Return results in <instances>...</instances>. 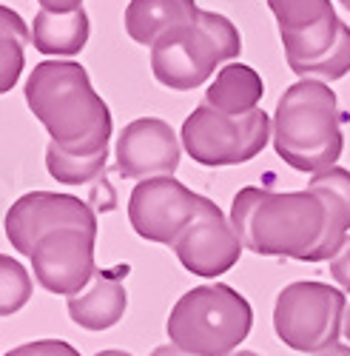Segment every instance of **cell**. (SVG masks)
Returning a JSON list of instances; mask_svg holds the SVG:
<instances>
[{
  "label": "cell",
  "mask_w": 350,
  "mask_h": 356,
  "mask_svg": "<svg viewBox=\"0 0 350 356\" xmlns=\"http://www.w3.org/2000/svg\"><path fill=\"white\" fill-rule=\"evenodd\" d=\"M265 95L262 77L245 63H225L206 92V103L228 117H242L259 108Z\"/></svg>",
  "instance_id": "cell-18"
},
{
  "label": "cell",
  "mask_w": 350,
  "mask_h": 356,
  "mask_svg": "<svg viewBox=\"0 0 350 356\" xmlns=\"http://www.w3.org/2000/svg\"><path fill=\"white\" fill-rule=\"evenodd\" d=\"M106 163H108V148H103L97 154H72L57 143H49L46 148V168L63 186L94 183L97 177L106 174Z\"/></svg>",
  "instance_id": "cell-20"
},
{
  "label": "cell",
  "mask_w": 350,
  "mask_h": 356,
  "mask_svg": "<svg viewBox=\"0 0 350 356\" xmlns=\"http://www.w3.org/2000/svg\"><path fill=\"white\" fill-rule=\"evenodd\" d=\"M6 356H80V350L63 339H38V342L12 348Z\"/></svg>",
  "instance_id": "cell-22"
},
{
  "label": "cell",
  "mask_w": 350,
  "mask_h": 356,
  "mask_svg": "<svg viewBox=\"0 0 350 356\" xmlns=\"http://www.w3.org/2000/svg\"><path fill=\"white\" fill-rule=\"evenodd\" d=\"M40 9H51V12H74L83 6V0H38Z\"/></svg>",
  "instance_id": "cell-24"
},
{
  "label": "cell",
  "mask_w": 350,
  "mask_h": 356,
  "mask_svg": "<svg viewBox=\"0 0 350 356\" xmlns=\"http://www.w3.org/2000/svg\"><path fill=\"white\" fill-rule=\"evenodd\" d=\"M199 15L194 0H131L126 9V32L140 46H154L165 32Z\"/></svg>",
  "instance_id": "cell-15"
},
{
  "label": "cell",
  "mask_w": 350,
  "mask_h": 356,
  "mask_svg": "<svg viewBox=\"0 0 350 356\" xmlns=\"http://www.w3.org/2000/svg\"><path fill=\"white\" fill-rule=\"evenodd\" d=\"M240 51L242 38L237 26L225 15L199 9L194 20L171 29L151 46V72L157 83L174 92H191Z\"/></svg>",
  "instance_id": "cell-6"
},
{
  "label": "cell",
  "mask_w": 350,
  "mask_h": 356,
  "mask_svg": "<svg viewBox=\"0 0 350 356\" xmlns=\"http://www.w3.org/2000/svg\"><path fill=\"white\" fill-rule=\"evenodd\" d=\"M231 222L242 245L256 257L316 262L331 217L325 197L310 188L279 194L248 186L231 202Z\"/></svg>",
  "instance_id": "cell-1"
},
{
  "label": "cell",
  "mask_w": 350,
  "mask_h": 356,
  "mask_svg": "<svg viewBox=\"0 0 350 356\" xmlns=\"http://www.w3.org/2000/svg\"><path fill=\"white\" fill-rule=\"evenodd\" d=\"M94 231L60 228L46 234L32 251V271L49 293L74 296L97 274L94 268Z\"/></svg>",
  "instance_id": "cell-12"
},
{
  "label": "cell",
  "mask_w": 350,
  "mask_h": 356,
  "mask_svg": "<svg viewBox=\"0 0 350 356\" xmlns=\"http://www.w3.org/2000/svg\"><path fill=\"white\" fill-rule=\"evenodd\" d=\"M94 356H131V353H126V350H100Z\"/></svg>",
  "instance_id": "cell-27"
},
{
  "label": "cell",
  "mask_w": 350,
  "mask_h": 356,
  "mask_svg": "<svg viewBox=\"0 0 350 356\" xmlns=\"http://www.w3.org/2000/svg\"><path fill=\"white\" fill-rule=\"evenodd\" d=\"M339 3H342V6H344V9L350 12V0H339Z\"/></svg>",
  "instance_id": "cell-30"
},
{
  "label": "cell",
  "mask_w": 350,
  "mask_h": 356,
  "mask_svg": "<svg viewBox=\"0 0 350 356\" xmlns=\"http://www.w3.org/2000/svg\"><path fill=\"white\" fill-rule=\"evenodd\" d=\"M316 356H350V345H331V348H325V350H319Z\"/></svg>",
  "instance_id": "cell-26"
},
{
  "label": "cell",
  "mask_w": 350,
  "mask_h": 356,
  "mask_svg": "<svg viewBox=\"0 0 350 356\" xmlns=\"http://www.w3.org/2000/svg\"><path fill=\"white\" fill-rule=\"evenodd\" d=\"M32 43L40 54H80L89 43V15L83 6L74 12L40 9L32 20Z\"/></svg>",
  "instance_id": "cell-17"
},
{
  "label": "cell",
  "mask_w": 350,
  "mask_h": 356,
  "mask_svg": "<svg viewBox=\"0 0 350 356\" xmlns=\"http://www.w3.org/2000/svg\"><path fill=\"white\" fill-rule=\"evenodd\" d=\"M347 300L325 282H290L274 305V331L294 350L319 353L344 334Z\"/></svg>",
  "instance_id": "cell-8"
},
{
  "label": "cell",
  "mask_w": 350,
  "mask_h": 356,
  "mask_svg": "<svg viewBox=\"0 0 350 356\" xmlns=\"http://www.w3.org/2000/svg\"><path fill=\"white\" fill-rule=\"evenodd\" d=\"M28 296H32V280L26 268L15 257L3 254L0 257V314H17L28 302Z\"/></svg>",
  "instance_id": "cell-21"
},
{
  "label": "cell",
  "mask_w": 350,
  "mask_h": 356,
  "mask_svg": "<svg viewBox=\"0 0 350 356\" xmlns=\"http://www.w3.org/2000/svg\"><path fill=\"white\" fill-rule=\"evenodd\" d=\"M331 277L339 282L342 291L350 293V236H347V243L342 245V251L331 259Z\"/></svg>",
  "instance_id": "cell-23"
},
{
  "label": "cell",
  "mask_w": 350,
  "mask_h": 356,
  "mask_svg": "<svg viewBox=\"0 0 350 356\" xmlns=\"http://www.w3.org/2000/svg\"><path fill=\"white\" fill-rule=\"evenodd\" d=\"M285 60L299 80L333 83L350 72V26L331 0H268Z\"/></svg>",
  "instance_id": "cell-4"
},
{
  "label": "cell",
  "mask_w": 350,
  "mask_h": 356,
  "mask_svg": "<svg viewBox=\"0 0 350 356\" xmlns=\"http://www.w3.org/2000/svg\"><path fill=\"white\" fill-rule=\"evenodd\" d=\"M6 236L15 251L32 257L35 245L46 234L60 228H83L97 234V214L89 202L72 194H51V191H32L15 200L6 211Z\"/></svg>",
  "instance_id": "cell-10"
},
{
  "label": "cell",
  "mask_w": 350,
  "mask_h": 356,
  "mask_svg": "<svg viewBox=\"0 0 350 356\" xmlns=\"http://www.w3.org/2000/svg\"><path fill=\"white\" fill-rule=\"evenodd\" d=\"M344 337L350 342V305H347V314H344Z\"/></svg>",
  "instance_id": "cell-28"
},
{
  "label": "cell",
  "mask_w": 350,
  "mask_h": 356,
  "mask_svg": "<svg viewBox=\"0 0 350 356\" xmlns=\"http://www.w3.org/2000/svg\"><path fill=\"white\" fill-rule=\"evenodd\" d=\"M123 277L117 271H97L94 280L80 293L66 296V308H69L72 322L85 331L114 328L128 308V293L123 288Z\"/></svg>",
  "instance_id": "cell-14"
},
{
  "label": "cell",
  "mask_w": 350,
  "mask_h": 356,
  "mask_svg": "<svg viewBox=\"0 0 350 356\" xmlns=\"http://www.w3.org/2000/svg\"><path fill=\"white\" fill-rule=\"evenodd\" d=\"M202 197L174 177L140 180L128 197V220L137 236L160 245H174L197 220Z\"/></svg>",
  "instance_id": "cell-9"
},
{
  "label": "cell",
  "mask_w": 350,
  "mask_h": 356,
  "mask_svg": "<svg viewBox=\"0 0 350 356\" xmlns=\"http://www.w3.org/2000/svg\"><path fill=\"white\" fill-rule=\"evenodd\" d=\"M185 271L214 280L228 274L242 257V240L233 222L217 209V202L202 197L197 220L180 234V240L171 245Z\"/></svg>",
  "instance_id": "cell-11"
},
{
  "label": "cell",
  "mask_w": 350,
  "mask_h": 356,
  "mask_svg": "<svg viewBox=\"0 0 350 356\" xmlns=\"http://www.w3.org/2000/svg\"><path fill=\"white\" fill-rule=\"evenodd\" d=\"M28 43H32V32L26 29L20 15L9 6H0V92H9L17 83Z\"/></svg>",
  "instance_id": "cell-19"
},
{
  "label": "cell",
  "mask_w": 350,
  "mask_h": 356,
  "mask_svg": "<svg viewBox=\"0 0 350 356\" xmlns=\"http://www.w3.org/2000/svg\"><path fill=\"white\" fill-rule=\"evenodd\" d=\"M231 356H259V353H253V350H233Z\"/></svg>",
  "instance_id": "cell-29"
},
{
  "label": "cell",
  "mask_w": 350,
  "mask_h": 356,
  "mask_svg": "<svg viewBox=\"0 0 350 356\" xmlns=\"http://www.w3.org/2000/svg\"><path fill=\"white\" fill-rule=\"evenodd\" d=\"M308 188L325 197L328 217H331L328 236H325L322 248H319V254H316V262L333 259L342 251V245L347 243V231H350V171L339 168V165L316 171L310 177Z\"/></svg>",
  "instance_id": "cell-16"
},
{
  "label": "cell",
  "mask_w": 350,
  "mask_h": 356,
  "mask_svg": "<svg viewBox=\"0 0 350 356\" xmlns=\"http://www.w3.org/2000/svg\"><path fill=\"white\" fill-rule=\"evenodd\" d=\"M253 308L240 291L214 282L185 291L171 308L165 334L191 356H231L251 334Z\"/></svg>",
  "instance_id": "cell-5"
},
{
  "label": "cell",
  "mask_w": 350,
  "mask_h": 356,
  "mask_svg": "<svg viewBox=\"0 0 350 356\" xmlns=\"http://www.w3.org/2000/svg\"><path fill=\"white\" fill-rule=\"evenodd\" d=\"M180 168V140L160 117L131 120L117 137V171L126 180L174 177Z\"/></svg>",
  "instance_id": "cell-13"
},
{
  "label": "cell",
  "mask_w": 350,
  "mask_h": 356,
  "mask_svg": "<svg viewBox=\"0 0 350 356\" xmlns=\"http://www.w3.org/2000/svg\"><path fill=\"white\" fill-rule=\"evenodd\" d=\"M26 103L51 143L72 154H97L111 140V111L92 88L89 72L72 60L38 63L26 80Z\"/></svg>",
  "instance_id": "cell-2"
},
{
  "label": "cell",
  "mask_w": 350,
  "mask_h": 356,
  "mask_svg": "<svg viewBox=\"0 0 350 356\" xmlns=\"http://www.w3.org/2000/svg\"><path fill=\"white\" fill-rule=\"evenodd\" d=\"M180 137L191 160L199 165H240L253 160L268 145V140H274V123L262 108L242 117H228L202 103L183 123Z\"/></svg>",
  "instance_id": "cell-7"
},
{
  "label": "cell",
  "mask_w": 350,
  "mask_h": 356,
  "mask_svg": "<svg viewBox=\"0 0 350 356\" xmlns=\"http://www.w3.org/2000/svg\"><path fill=\"white\" fill-rule=\"evenodd\" d=\"M151 356H191V353L180 350L177 345H160V348H154V350H151Z\"/></svg>",
  "instance_id": "cell-25"
},
{
  "label": "cell",
  "mask_w": 350,
  "mask_h": 356,
  "mask_svg": "<svg viewBox=\"0 0 350 356\" xmlns=\"http://www.w3.org/2000/svg\"><path fill=\"white\" fill-rule=\"evenodd\" d=\"M344 114L336 92L322 80H299L282 92L274 114V148L297 171H325L344 148Z\"/></svg>",
  "instance_id": "cell-3"
}]
</instances>
